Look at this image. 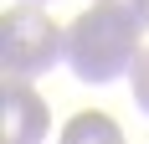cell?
Segmentation results:
<instances>
[{
  "label": "cell",
  "instance_id": "3",
  "mask_svg": "<svg viewBox=\"0 0 149 144\" xmlns=\"http://www.w3.org/2000/svg\"><path fill=\"white\" fill-rule=\"evenodd\" d=\"M52 129V113H46L41 93L31 82H0V144H41Z\"/></svg>",
  "mask_w": 149,
  "mask_h": 144
},
{
  "label": "cell",
  "instance_id": "5",
  "mask_svg": "<svg viewBox=\"0 0 149 144\" xmlns=\"http://www.w3.org/2000/svg\"><path fill=\"white\" fill-rule=\"evenodd\" d=\"M98 10H113V15H123V21H134L139 31L149 26V0H93Z\"/></svg>",
  "mask_w": 149,
  "mask_h": 144
},
{
  "label": "cell",
  "instance_id": "2",
  "mask_svg": "<svg viewBox=\"0 0 149 144\" xmlns=\"http://www.w3.org/2000/svg\"><path fill=\"white\" fill-rule=\"evenodd\" d=\"M67 57V31L46 21L41 5H10L0 15V67L10 82H31Z\"/></svg>",
  "mask_w": 149,
  "mask_h": 144
},
{
  "label": "cell",
  "instance_id": "7",
  "mask_svg": "<svg viewBox=\"0 0 149 144\" xmlns=\"http://www.w3.org/2000/svg\"><path fill=\"white\" fill-rule=\"evenodd\" d=\"M21 5H46V0H21Z\"/></svg>",
  "mask_w": 149,
  "mask_h": 144
},
{
  "label": "cell",
  "instance_id": "6",
  "mask_svg": "<svg viewBox=\"0 0 149 144\" xmlns=\"http://www.w3.org/2000/svg\"><path fill=\"white\" fill-rule=\"evenodd\" d=\"M129 87H134V103H139V113L149 118V46L139 52V62H134V72H129Z\"/></svg>",
  "mask_w": 149,
  "mask_h": 144
},
{
  "label": "cell",
  "instance_id": "1",
  "mask_svg": "<svg viewBox=\"0 0 149 144\" xmlns=\"http://www.w3.org/2000/svg\"><path fill=\"white\" fill-rule=\"evenodd\" d=\"M139 62V26L113 10H82L67 26V67L77 82H113L123 72H134Z\"/></svg>",
  "mask_w": 149,
  "mask_h": 144
},
{
  "label": "cell",
  "instance_id": "4",
  "mask_svg": "<svg viewBox=\"0 0 149 144\" xmlns=\"http://www.w3.org/2000/svg\"><path fill=\"white\" fill-rule=\"evenodd\" d=\"M62 144H123V129L98 108H82L62 124Z\"/></svg>",
  "mask_w": 149,
  "mask_h": 144
}]
</instances>
